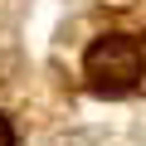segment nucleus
I'll return each mask as SVG.
<instances>
[{
	"mask_svg": "<svg viewBox=\"0 0 146 146\" xmlns=\"http://www.w3.org/2000/svg\"><path fill=\"white\" fill-rule=\"evenodd\" d=\"M0 146H15V131H10V122L0 117Z\"/></svg>",
	"mask_w": 146,
	"mask_h": 146,
	"instance_id": "obj_2",
	"label": "nucleus"
},
{
	"mask_svg": "<svg viewBox=\"0 0 146 146\" xmlns=\"http://www.w3.org/2000/svg\"><path fill=\"white\" fill-rule=\"evenodd\" d=\"M136 49H141V73H146V34H141V44H136Z\"/></svg>",
	"mask_w": 146,
	"mask_h": 146,
	"instance_id": "obj_3",
	"label": "nucleus"
},
{
	"mask_svg": "<svg viewBox=\"0 0 146 146\" xmlns=\"http://www.w3.org/2000/svg\"><path fill=\"white\" fill-rule=\"evenodd\" d=\"M83 73H88L93 93L122 98V93H131L136 78H141V49H136L131 39H122V34H107V39H98V44L88 49Z\"/></svg>",
	"mask_w": 146,
	"mask_h": 146,
	"instance_id": "obj_1",
	"label": "nucleus"
}]
</instances>
